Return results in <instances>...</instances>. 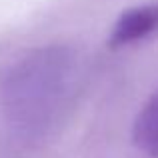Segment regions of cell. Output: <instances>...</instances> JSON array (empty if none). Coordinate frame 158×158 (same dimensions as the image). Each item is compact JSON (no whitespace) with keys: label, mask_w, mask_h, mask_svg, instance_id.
Masks as SVG:
<instances>
[{"label":"cell","mask_w":158,"mask_h":158,"mask_svg":"<svg viewBox=\"0 0 158 158\" xmlns=\"http://www.w3.org/2000/svg\"><path fill=\"white\" fill-rule=\"evenodd\" d=\"M64 66L58 52L40 50L6 70L0 82V110L12 130L32 134L46 126L62 94Z\"/></svg>","instance_id":"cell-1"},{"label":"cell","mask_w":158,"mask_h":158,"mask_svg":"<svg viewBox=\"0 0 158 158\" xmlns=\"http://www.w3.org/2000/svg\"><path fill=\"white\" fill-rule=\"evenodd\" d=\"M158 30V2H148L122 12L110 30L108 44L112 48L128 46Z\"/></svg>","instance_id":"cell-2"},{"label":"cell","mask_w":158,"mask_h":158,"mask_svg":"<svg viewBox=\"0 0 158 158\" xmlns=\"http://www.w3.org/2000/svg\"><path fill=\"white\" fill-rule=\"evenodd\" d=\"M134 144L150 158H158V92L140 108L132 128Z\"/></svg>","instance_id":"cell-3"}]
</instances>
